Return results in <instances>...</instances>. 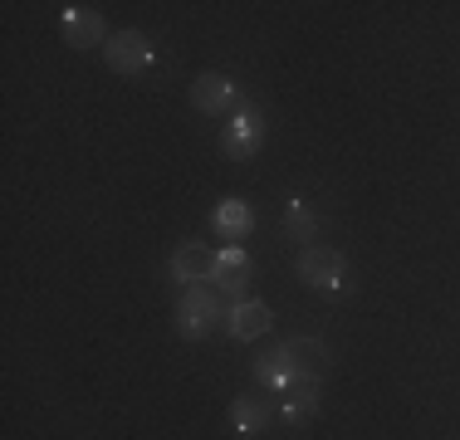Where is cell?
Listing matches in <instances>:
<instances>
[{
  "label": "cell",
  "instance_id": "277c9868",
  "mask_svg": "<svg viewBox=\"0 0 460 440\" xmlns=\"http://www.w3.org/2000/svg\"><path fill=\"white\" fill-rule=\"evenodd\" d=\"M152 40L142 35V30H123V35H108V49H103V59H108V69H118V74H142V69H152Z\"/></svg>",
  "mask_w": 460,
  "mask_h": 440
},
{
  "label": "cell",
  "instance_id": "30bf717a",
  "mask_svg": "<svg viewBox=\"0 0 460 440\" xmlns=\"http://www.w3.org/2000/svg\"><path fill=\"white\" fill-rule=\"evenodd\" d=\"M191 103L201 108V113L221 118L230 103H235V84L226 79V74H201V79L191 84Z\"/></svg>",
  "mask_w": 460,
  "mask_h": 440
},
{
  "label": "cell",
  "instance_id": "8fae6325",
  "mask_svg": "<svg viewBox=\"0 0 460 440\" xmlns=\"http://www.w3.org/2000/svg\"><path fill=\"white\" fill-rule=\"evenodd\" d=\"M250 372H255V382H260L265 392H284L294 377H299V372H294V362H289V352H284V348L260 352V357H255V367H250Z\"/></svg>",
  "mask_w": 460,
  "mask_h": 440
},
{
  "label": "cell",
  "instance_id": "6da1fadb",
  "mask_svg": "<svg viewBox=\"0 0 460 440\" xmlns=\"http://www.w3.org/2000/svg\"><path fill=\"white\" fill-rule=\"evenodd\" d=\"M230 299L216 284H191L177 304V333L181 338H206L216 323H230Z\"/></svg>",
  "mask_w": 460,
  "mask_h": 440
},
{
  "label": "cell",
  "instance_id": "52a82bcc",
  "mask_svg": "<svg viewBox=\"0 0 460 440\" xmlns=\"http://www.w3.org/2000/svg\"><path fill=\"white\" fill-rule=\"evenodd\" d=\"M279 396H284V401H279V416H284L289 426L314 421V411H319V377H304V372H299V377H294Z\"/></svg>",
  "mask_w": 460,
  "mask_h": 440
},
{
  "label": "cell",
  "instance_id": "5bb4252c",
  "mask_svg": "<svg viewBox=\"0 0 460 440\" xmlns=\"http://www.w3.org/2000/svg\"><path fill=\"white\" fill-rule=\"evenodd\" d=\"M284 235H289L294 245H314V235H319V220H314V211L299 201V196L284 206Z\"/></svg>",
  "mask_w": 460,
  "mask_h": 440
},
{
  "label": "cell",
  "instance_id": "5b68a950",
  "mask_svg": "<svg viewBox=\"0 0 460 440\" xmlns=\"http://www.w3.org/2000/svg\"><path fill=\"white\" fill-rule=\"evenodd\" d=\"M64 40H69L74 49H98V44H108L103 15L89 5H64Z\"/></svg>",
  "mask_w": 460,
  "mask_h": 440
},
{
  "label": "cell",
  "instance_id": "7c38bea8",
  "mask_svg": "<svg viewBox=\"0 0 460 440\" xmlns=\"http://www.w3.org/2000/svg\"><path fill=\"white\" fill-rule=\"evenodd\" d=\"M216 230H221L226 235V245H240V240L250 235V230H255V216H250V206L240 201V196H226L221 206H216Z\"/></svg>",
  "mask_w": 460,
  "mask_h": 440
},
{
  "label": "cell",
  "instance_id": "7a4b0ae2",
  "mask_svg": "<svg viewBox=\"0 0 460 440\" xmlns=\"http://www.w3.org/2000/svg\"><path fill=\"white\" fill-rule=\"evenodd\" d=\"M265 118L255 113V108H235L230 113V123H226V132H221V152L230 162H250L260 147H265Z\"/></svg>",
  "mask_w": 460,
  "mask_h": 440
},
{
  "label": "cell",
  "instance_id": "9c48e42d",
  "mask_svg": "<svg viewBox=\"0 0 460 440\" xmlns=\"http://www.w3.org/2000/svg\"><path fill=\"white\" fill-rule=\"evenodd\" d=\"M216 255L221 250H206V245H181L172 255V279L177 284H201V279H216Z\"/></svg>",
  "mask_w": 460,
  "mask_h": 440
},
{
  "label": "cell",
  "instance_id": "9a60e30c",
  "mask_svg": "<svg viewBox=\"0 0 460 440\" xmlns=\"http://www.w3.org/2000/svg\"><path fill=\"white\" fill-rule=\"evenodd\" d=\"M230 426H235V436L255 440L265 431V406L255 401V396H235V406H230Z\"/></svg>",
  "mask_w": 460,
  "mask_h": 440
},
{
  "label": "cell",
  "instance_id": "ba28073f",
  "mask_svg": "<svg viewBox=\"0 0 460 440\" xmlns=\"http://www.w3.org/2000/svg\"><path fill=\"white\" fill-rule=\"evenodd\" d=\"M270 323H275V313H270V304H260V299H240V304H230V338L235 343H250V338H265L270 333Z\"/></svg>",
  "mask_w": 460,
  "mask_h": 440
},
{
  "label": "cell",
  "instance_id": "3957f363",
  "mask_svg": "<svg viewBox=\"0 0 460 440\" xmlns=\"http://www.w3.org/2000/svg\"><path fill=\"white\" fill-rule=\"evenodd\" d=\"M299 279L314 284V289L323 294H348L353 284H348V260L338 255V250H304L299 255Z\"/></svg>",
  "mask_w": 460,
  "mask_h": 440
},
{
  "label": "cell",
  "instance_id": "8992f818",
  "mask_svg": "<svg viewBox=\"0 0 460 440\" xmlns=\"http://www.w3.org/2000/svg\"><path fill=\"white\" fill-rule=\"evenodd\" d=\"M245 284H250V255L240 245H226L221 255H216V289H221L230 304H240L245 299Z\"/></svg>",
  "mask_w": 460,
  "mask_h": 440
},
{
  "label": "cell",
  "instance_id": "4fadbf2b",
  "mask_svg": "<svg viewBox=\"0 0 460 440\" xmlns=\"http://www.w3.org/2000/svg\"><path fill=\"white\" fill-rule=\"evenodd\" d=\"M284 352H289L294 372H304V377H323L328 367V348L319 343V338H289V343H279Z\"/></svg>",
  "mask_w": 460,
  "mask_h": 440
}]
</instances>
